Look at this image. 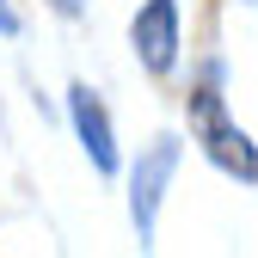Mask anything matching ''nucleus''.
I'll return each mask as SVG.
<instances>
[{"label":"nucleus","instance_id":"obj_1","mask_svg":"<svg viewBox=\"0 0 258 258\" xmlns=\"http://www.w3.org/2000/svg\"><path fill=\"white\" fill-rule=\"evenodd\" d=\"M190 117H197V142H203V154L215 160V166L228 178H240V184H258V148H252L246 129L221 111V61L203 68L197 99H190Z\"/></svg>","mask_w":258,"mask_h":258},{"label":"nucleus","instance_id":"obj_2","mask_svg":"<svg viewBox=\"0 0 258 258\" xmlns=\"http://www.w3.org/2000/svg\"><path fill=\"white\" fill-rule=\"evenodd\" d=\"M172 172H178V136H154L148 154L136 160V178H129V215H136V240L142 246H154V221H160Z\"/></svg>","mask_w":258,"mask_h":258},{"label":"nucleus","instance_id":"obj_3","mask_svg":"<svg viewBox=\"0 0 258 258\" xmlns=\"http://www.w3.org/2000/svg\"><path fill=\"white\" fill-rule=\"evenodd\" d=\"M129 43H136L148 74H172V61H178V0H148L129 19Z\"/></svg>","mask_w":258,"mask_h":258},{"label":"nucleus","instance_id":"obj_4","mask_svg":"<svg viewBox=\"0 0 258 258\" xmlns=\"http://www.w3.org/2000/svg\"><path fill=\"white\" fill-rule=\"evenodd\" d=\"M68 111H74V129H80V142H86V154H92V166H99V172H117V136H111L105 99L80 80V86L68 92Z\"/></svg>","mask_w":258,"mask_h":258},{"label":"nucleus","instance_id":"obj_5","mask_svg":"<svg viewBox=\"0 0 258 258\" xmlns=\"http://www.w3.org/2000/svg\"><path fill=\"white\" fill-rule=\"evenodd\" d=\"M49 7H55L61 19H80V13H86V0H49Z\"/></svg>","mask_w":258,"mask_h":258},{"label":"nucleus","instance_id":"obj_6","mask_svg":"<svg viewBox=\"0 0 258 258\" xmlns=\"http://www.w3.org/2000/svg\"><path fill=\"white\" fill-rule=\"evenodd\" d=\"M0 31H7V37L19 31V13H13V0H0Z\"/></svg>","mask_w":258,"mask_h":258}]
</instances>
